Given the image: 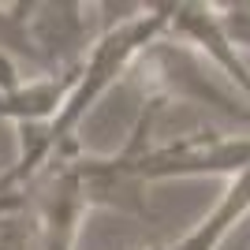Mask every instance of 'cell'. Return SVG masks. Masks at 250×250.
Listing matches in <instances>:
<instances>
[{"label": "cell", "instance_id": "1", "mask_svg": "<svg viewBox=\"0 0 250 250\" xmlns=\"http://www.w3.org/2000/svg\"><path fill=\"white\" fill-rule=\"evenodd\" d=\"M250 168V138H183L176 146L142 149L138 179H172V176H239Z\"/></svg>", "mask_w": 250, "mask_h": 250}, {"label": "cell", "instance_id": "2", "mask_svg": "<svg viewBox=\"0 0 250 250\" xmlns=\"http://www.w3.org/2000/svg\"><path fill=\"white\" fill-rule=\"evenodd\" d=\"M34 187L42 190V243L45 250H71L75 243V228H79V217L83 209L90 206L83 190V179H79V153H75V142H67L63 149H56L38 183Z\"/></svg>", "mask_w": 250, "mask_h": 250}, {"label": "cell", "instance_id": "3", "mask_svg": "<svg viewBox=\"0 0 250 250\" xmlns=\"http://www.w3.org/2000/svg\"><path fill=\"white\" fill-rule=\"evenodd\" d=\"M153 56H157V67H161V83L168 86V94H179V97H194V101H206L213 108H220L224 116H235V120H250V108L239 94L231 97L224 86H217L202 71L198 56L183 45H161L153 42Z\"/></svg>", "mask_w": 250, "mask_h": 250}, {"label": "cell", "instance_id": "4", "mask_svg": "<svg viewBox=\"0 0 250 250\" xmlns=\"http://www.w3.org/2000/svg\"><path fill=\"white\" fill-rule=\"evenodd\" d=\"M168 26L183 38L206 49L217 67L228 75L231 83H239V90L247 94L250 101V71L247 63L235 56V45L224 38V26H220V15H217V4H168Z\"/></svg>", "mask_w": 250, "mask_h": 250}, {"label": "cell", "instance_id": "5", "mask_svg": "<svg viewBox=\"0 0 250 250\" xmlns=\"http://www.w3.org/2000/svg\"><path fill=\"white\" fill-rule=\"evenodd\" d=\"M83 67V63H79ZM79 67L75 71H63L60 79H38V83H22L15 86L11 94H0V116H8L15 124H49L52 116L60 112V104L67 101L75 79H79Z\"/></svg>", "mask_w": 250, "mask_h": 250}, {"label": "cell", "instance_id": "6", "mask_svg": "<svg viewBox=\"0 0 250 250\" xmlns=\"http://www.w3.org/2000/svg\"><path fill=\"white\" fill-rule=\"evenodd\" d=\"M243 213H250V168H243L239 176H231V183L220 194L217 209L190 231L187 239H179V250H217V243L228 235V228Z\"/></svg>", "mask_w": 250, "mask_h": 250}, {"label": "cell", "instance_id": "7", "mask_svg": "<svg viewBox=\"0 0 250 250\" xmlns=\"http://www.w3.org/2000/svg\"><path fill=\"white\" fill-rule=\"evenodd\" d=\"M220 11V26H224V38L231 45H250V4H224Z\"/></svg>", "mask_w": 250, "mask_h": 250}, {"label": "cell", "instance_id": "8", "mask_svg": "<svg viewBox=\"0 0 250 250\" xmlns=\"http://www.w3.org/2000/svg\"><path fill=\"white\" fill-rule=\"evenodd\" d=\"M157 250H179V243H172V247H157Z\"/></svg>", "mask_w": 250, "mask_h": 250}]
</instances>
